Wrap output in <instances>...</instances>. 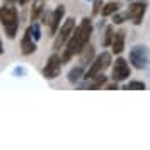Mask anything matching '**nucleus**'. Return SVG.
<instances>
[{"mask_svg": "<svg viewBox=\"0 0 150 150\" xmlns=\"http://www.w3.org/2000/svg\"><path fill=\"white\" fill-rule=\"evenodd\" d=\"M91 34H92V22H91L89 17H85L74 29L72 36H70L68 43H67V48H65V51H63V56H62V65L63 63H68L75 55H79L87 46V43L91 39Z\"/></svg>", "mask_w": 150, "mask_h": 150, "instance_id": "f257e3e1", "label": "nucleus"}, {"mask_svg": "<svg viewBox=\"0 0 150 150\" xmlns=\"http://www.w3.org/2000/svg\"><path fill=\"white\" fill-rule=\"evenodd\" d=\"M0 21L4 24V29L7 33V36L12 39L17 33V26H19V17H17V10L12 5H4L0 9Z\"/></svg>", "mask_w": 150, "mask_h": 150, "instance_id": "f03ea898", "label": "nucleus"}, {"mask_svg": "<svg viewBox=\"0 0 150 150\" xmlns=\"http://www.w3.org/2000/svg\"><path fill=\"white\" fill-rule=\"evenodd\" d=\"M74 29H75V19L68 17L65 22L62 24L60 31H56V38H55V43H53V48H55V50H60V48L70 39L72 33H74Z\"/></svg>", "mask_w": 150, "mask_h": 150, "instance_id": "7ed1b4c3", "label": "nucleus"}, {"mask_svg": "<svg viewBox=\"0 0 150 150\" xmlns=\"http://www.w3.org/2000/svg\"><path fill=\"white\" fill-rule=\"evenodd\" d=\"M109 63H111V55L108 53V51H104V53H101V55L97 56L96 60L92 62V65H91V68L87 70V74H85V79L87 80H92L96 75L103 74L104 68H108L109 67Z\"/></svg>", "mask_w": 150, "mask_h": 150, "instance_id": "20e7f679", "label": "nucleus"}, {"mask_svg": "<svg viewBox=\"0 0 150 150\" xmlns=\"http://www.w3.org/2000/svg\"><path fill=\"white\" fill-rule=\"evenodd\" d=\"M130 62H131V65L135 67V68H138V70L145 68V67H147V62H149V53H147V48L142 46V45L131 48V51H130Z\"/></svg>", "mask_w": 150, "mask_h": 150, "instance_id": "39448f33", "label": "nucleus"}, {"mask_svg": "<svg viewBox=\"0 0 150 150\" xmlns=\"http://www.w3.org/2000/svg\"><path fill=\"white\" fill-rule=\"evenodd\" d=\"M60 68H62V58L55 53V55H51L48 58L46 65L43 68V75L48 80H53V79H56L60 75Z\"/></svg>", "mask_w": 150, "mask_h": 150, "instance_id": "423d86ee", "label": "nucleus"}, {"mask_svg": "<svg viewBox=\"0 0 150 150\" xmlns=\"http://www.w3.org/2000/svg\"><path fill=\"white\" fill-rule=\"evenodd\" d=\"M130 77V67L125 58H118L112 67V80L114 82H123Z\"/></svg>", "mask_w": 150, "mask_h": 150, "instance_id": "0eeeda50", "label": "nucleus"}, {"mask_svg": "<svg viewBox=\"0 0 150 150\" xmlns=\"http://www.w3.org/2000/svg\"><path fill=\"white\" fill-rule=\"evenodd\" d=\"M63 16H65V7H63V5H58L55 9V12L51 14V22H50V31H51V34H56L58 28L62 26Z\"/></svg>", "mask_w": 150, "mask_h": 150, "instance_id": "6e6552de", "label": "nucleus"}, {"mask_svg": "<svg viewBox=\"0 0 150 150\" xmlns=\"http://www.w3.org/2000/svg\"><path fill=\"white\" fill-rule=\"evenodd\" d=\"M145 10H147L145 4H131L128 9V16H130V19H133L135 24H140L143 16H145Z\"/></svg>", "mask_w": 150, "mask_h": 150, "instance_id": "1a4fd4ad", "label": "nucleus"}, {"mask_svg": "<svg viewBox=\"0 0 150 150\" xmlns=\"http://www.w3.org/2000/svg\"><path fill=\"white\" fill-rule=\"evenodd\" d=\"M34 41L36 39H33V36L26 31V34H24L22 41H21V51H22V55H33L36 51V43Z\"/></svg>", "mask_w": 150, "mask_h": 150, "instance_id": "9d476101", "label": "nucleus"}, {"mask_svg": "<svg viewBox=\"0 0 150 150\" xmlns=\"http://www.w3.org/2000/svg\"><path fill=\"white\" fill-rule=\"evenodd\" d=\"M112 53L114 55H120L123 50H125V31H118L114 38H112Z\"/></svg>", "mask_w": 150, "mask_h": 150, "instance_id": "9b49d317", "label": "nucleus"}, {"mask_svg": "<svg viewBox=\"0 0 150 150\" xmlns=\"http://www.w3.org/2000/svg\"><path fill=\"white\" fill-rule=\"evenodd\" d=\"M43 9H45V0H34L33 10H31V19L33 21H38V17L43 14Z\"/></svg>", "mask_w": 150, "mask_h": 150, "instance_id": "f8f14e48", "label": "nucleus"}, {"mask_svg": "<svg viewBox=\"0 0 150 150\" xmlns=\"http://www.w3.org/2000/svg\"><path fill=\"white\" fill-rule=\"evenodd\" d=\"M120 10V5L116 4V2H109V4H106L101 10V14H103V17H108V16H112L114 12H118Z\"/></svg>", "mask_w": 150, "mask_h": 150, "instance_id": "ddd939ff", "label": "nucleus"}, {"mask_svg": "<svg viewBox=\"0 0 150 150\" xmlns=\"http://www.w3.org/2000/svg\"><path fill=\"white\" fill-rule=\"evenodd\" d=\"M80 75H82V65H79V67H75V68L70 70V74H68V80H70V82H77V80L80 79Z\"/></svg>", "mask_w": 150, "mask_h": 150, "instance_id": "4468645a", "label": "nucleus"}, {"mask_svg": "<svg viewBox=\"0 0 150 150\" xmlns=\"http://www.w3.org/2000/svg\"><path fill=\"white\" fill-rule=\"evenodd\" d=\"M112 38H114V31H112L111 26H108V28H106V34H104V41H103L104 46H109V45H111Z\"/></svg>", "mask_w": 150, "mask_h": 150, "instance_id": "2eb2a0df", "label": "nucleus"}, {"mask_svg": "<svg viewBox=\"0 0 150 150\" xmlns=\"http://www.w3.org/2000/svg\"><path fill=\"white\" fill-rule=\"evenodd\" d=\"M125 89H133V91H140V89H145V84L140 82V80H131L130 84L126 85Z\"/></svg>", "mask_w": 150, "mask_h": 150, "instance_id": "dca6fc26", "label": "nucleus"}, {"mask_svg": "<svg viewBox=\"0 0 150 150\" xmlns=\"http://www.w3.org/2000/svg\"><path fill=\"white\" fill-rule=\"evenodd\" d=\"M28 33L34 38V39H39V26H38V24H33V26L28 29Z\"/></svg>", "mask_w": 150, "mask_h": 150, "instance_id": "f3484780", "label": "nucleus"}, {"mask_svg": "<svg viewBox=\"0 0 150 150\" xmlns=\"http://www.w3.org/2000/svg\"><path fill=\"white\" fill-rule=\"evenodd\" d=\"M123 21H125V17H123V16H120V14L116 16V12H114V17H112V22H114V24H121Z\"/></svg>", "mask_w": 150, "mask_h": 150, "instance_id": "a211bd4d", "label": "nucleus"}, {"mask_svg": "<svg viewBox=\"0 0 150 150\" xmlns=\"http://www.w3.org/2000/svg\"><path fill=\"white\" fill-rule=\"evenodd\" d=\"M106 89H118V82H116V84H109Z\"/></svg>", "mask_w": 150, "mask_h": 150, "instance_id": "6ab92c4d", "label": "nucleus"}, {"mask_svg": "<svg viewBox=\"0 0 150 150\" xmlns=\"http://www.w3.org/2000/svg\"><path fill=\"white\" fill-rule=\"evenodd\" d=\"M4 53V45H2V41H0V55Z\"/></svg>", "mask_w": 150, "mask_h": 150, "instance_id": "aec40b11", "label": "nucleus"}, {"mask_svg": "<svg viewBox=\"0 0 150 150\" xmlns=\"http://www.w3.org/2000/svg\"><path fill=\"white\" fill-rule=\"evenodd\" d=\"M17 2H21V4H26V2H28V0H17Z\"/></svg>", "mask_w": 150, "mask_h": 150, "instance_id": "412c9836", "label": "nucleus"}, {"mask_svg": "<svg viewBox=\"0 0 150 150\" xmlns=\"http://www.w3.org/2000/svg\"><path fill=\"white\" fill-rule=\"evenodd\" d=\"M7 2H17V0H7Z\"/></svg>", "mask_w": 150, "mask_h": 150, "instance_id": "4be33fe9", "label": "nucleus"}]
</instances>
